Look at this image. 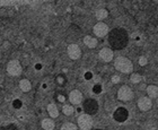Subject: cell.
Listing matches in <instances>:
<instances>
[{
  "mask_svg": "<svg viewBox=\"0 0 158 130\" xmlns=\"http://www.w3.org/2000/svg\"><path fill=\"white\" fill-rule=\"evenodd\" d=\"M77 124H78V128H80V130H92L94 126V120L90 114L84 113L78 117Z\"/></svg>",
  "mask_w": 158,
  "mask_h": 130,
  "instance_id": "cell-3",
  "label": "cell"
},
{
  "mask_svg": "<svg viewBox=\"0 0 158 130\" xmlns=\"http://www.w3.org/2000/svg\"><path fill=\"white\" fill-rule=\"evenodd\" d=\"M126 40H128L126 39V34L124 32L120 31V30L113 31L112 34H111V36H110V42L116 49H122L123 46H126Z\"/></svg>",
  "mask_w": 158,
  "mask_h": 130,
  "instance_id": "cell-2",
  "label": "cell"
},
{
  "mask_svg": "<svg viewBox=\"0 0 158 130\" xmlns=\"http://www.w3.org/2000/svg\"><path fill=\"white\" fill-rule=\"evenodd\" d=\"M41 127L43 130H54V128H56L54 120L52 118H44L41 121Z\"/></svg>",
  "mask_w": 158,
  "mask_h": 130,
  "instance_id": "cell-13",
  "label": "cell"
},
{
  "mask_svg": "<svg viewBox=\"0 0 158 130\" xmlns=\"http://www.w3.org/2000/svg\"><path fill=\"white\" fill-rule=\"evenodd\" d=\"M96 130H101V129H96Z\"/></svg>",
  "mask_w": 158,
  "mask_h": 130,
  "instance_id": "cell-27",
  "label": "cell"
},
{
  "mask_svg": "<svg viewBox=\"0 0 158 130\" xmlns=\"http://www.w3.org/2000/svg\"><path fill=\"white\" fill-rule=\"evenodd\" d=\"M60 130H78V127L72 122H66L61 126Z\"/></svg>",
  "mask_w": 158,
  "mask_h": 130,
  "instance_id": "cell-21",
  "label": "cell"
},
{
  "mask_svg": "<svg viewBox=\"0 0 158 130\" xmlns=\"http://www.w3.org/2000/svg\"><path fill=\"white\" fill-rule=\"evenodd\" d=\"M142 80V76L140 74H137V72H133L130 75V82L132 84H139L140 82Z\"/></svg>",
  "mask_w": 158,
  "mask_h": 130,
  "instance_id": "cell-20",
  "label": "cell"
},
{
  "mask_svg": "<svg viewBox=\"0 0 158 130\" xmlns=\"http://www.w3.org/2000/svg\"><path fill=\"white\" fill-rule=\"evenodd\" d=\"M58 80H59L58 83H59V84H60V85H62V84H63V78L59 77V78H58Z\"/></svg>",
  "mask_w": 158,
  "mask_h": 130,
  "instance_id": "cell-26",
  "label": "cell"
},
{
  "mask_svg": "<svg viewBox=\"0 0 158 130\" xmlns=\"http://www.w3.org/2000/svg\"><path fill=\"white\" fill-rule=\"evenodd\" d=\"M138 62H139V66L145 67V66L148 65V58L145 57V56H141V57L139 58V60H138Z\"/></svg>",
  "mask_w": 158,
  "mask_h": 130,
  "instance_id": "cell-22",
  "label": "cell"
},
{
  "mask_svg": "<svg viewBox=\"0 0 158 130\" xmlns=\"http://www.w3.org/2000/svg\"><path fill=\"white\" fill-rule=\"evenodd\" d=\"M95 16H96L97 20H100V22H103V20H105V18H107V16H108L107 9H105V8H101V9L96 10V13H95Z\"/></svg>",
  "mask_w": 158,
  "mask_h": 130,
  "instance_id": "cell-18",
  "label": "cell"
},
{
  "mask_svg": "<svg viewBox=\"0 0 158 130\" xmlns=\"http://www.w3.org/2000/svg\"><path fill=\"white\" fill-rule=\"evenodd\" d=\"M58 101H59L60 103H64V101H66V98H64L63 95H59V96H58Z\"/></svg>",
  "mask_w": 158,
  "mask_h": 130,
  "instance_id": "cell-24",
  "label": "cell"
},
{
  "mask_svg": "<svg viewBox=\"0 0 158 130\" xmlns=\"http://www.w3.org/2000/svg\"><path fill=\"white\" fill-rule=\"evenodd\" d=\"M116 96H118V100H120L121 102H129L133 98L134 93L131 87H129L128 85H123L119 88Z\"/></svg>",
  "mask_w": 158,
  "mask_h": 130,
  "instance_id": "cell-5",
  "label": "cell"
},
{
  "mask_svg": "<svg viewBox=\"0 0 158 130\" xmlns=\"http://www.w3.org/2000/svg\"><path fill=\"white\" fill-rule=\"evenodd\" d=\"M93 32H94L95 36H97V38H104V36H106L108 33L107 24H105L104 22H98L93 27Z\"/></svg>",
  "mask_w": 158,
  "mask_h": 130,
  "instance_id": "cell-6",
  "label": "cell"
},
{
  "mask_svg": "<svg viewBox=\"0 0 158 130\" xmlns=\"http://www.w3.org/2000/svg\"><path fill=\"white\" fill-rule=\"evenodd\" d=\"M69 101H70V104H72V105H79L84 101V95H82V93L80 91L74 90V91L70 92Z\"/></svg>",
  "mask_w": 158,
  "mask_h": 130,
  "instance_id": "cell-11",
  "label": "cell"
},
{
  "mask_svg": "<svg viewBox=\"0 0 158 130\" xmlns=\"http://www.w3.org/2000/svg\"><path fill=\"white\" fill-rule=\"evenodd\" d=\"M121 80V77L119 76V75H114V76H112V83L113 84H119Z\"/></svg>",
  "mask_w": 158,
  "mask_h": 130,
  "instance_id": "cell-23",
  "label": "cell"
},
{
  "mask_svg": "<svg viewBox=\"0 0 158 130\" xmlns=\"http://www.w3.org/2000/svg\"><path fill=\"white\" fill-rule=\"evenodd\" d=\"M84 44L89 48V49H95L97 44H98V41L95 36H92V35H86L84 38Z\"/></svg>",
  "mask_w": 158,
  "mask_h": 130,
  "instance_id": "cell-14",
  "label": "cell"
},
{
  "mask_svg": "<svg viewBox=\"0 0 158 130\" xmlns=\"http://www.w3.org/2000/svg\"><path fill=\"white\" fill-rule=\"evenodd\" d=\"M46 111H48V113H49L50 118H52V119H56V118H58L59 117V114H60L59 109H58V106L54 103L49 104V105L46 106Z\"/></svg>",
  "mask_w": 158,
  "mask_h": 130,
  "instance_id": "cell-15",
  "label": "cell"
},
{
  "mask_svg": "<svg viewBox=\"0 0 158 130\" xmlns=\"http://www.w3.org/2000/svg\"><path fill=\"white\" fill-rule=\"evenodd\" d=\"M138 108L142 112H147L152 108V101L149 96H141L138 100Z\"/></svg>",
  "mask_w": 158,
  "mask_h": 130,
  "instance_id": "cell-9",
  "label": "cell"
},
{
  "mask_svg": "<svg viewBox=\"0 0 158 130\" xmlns=\"http://www.w3.org/2000/svg\"><path fill=\"white\" fill-rule=\"evenodd\" d=\"M84 110L86 111L87 114L93 116L95 113H97V111H98V103L94 98H88L84 102Z\"/></svg>",
  "mask_w": 158,
  "mask_h": 130,
  "instance_id": "cell-7",
  "label": "cell"
},
{
  "mask_svg": "<svg viewBox=\"0 0 158 130\" xmlns=\"http://www.w3.org/2000/svg\"><path fill=\"white\" fill-rule=\"evenodd\" d=\"M19 88H20V91L24 92V93H28V92L32 90L31 82H30L28 79H26V78L20 79V80H19Z\"/></svg>",
  "mask_w": 158,
  "mask_h": 130,
  "instance_id": "cell-17",
  "label": "cell"
},
{
  "mask_svg": "<svg viewBox=\"0 0 158 130\" xmlns=\"http://www.w3.org/2000/svg\"><path fill=\"white\" fill-rule=\"evenodd\" d=\"M114 68L122 74H131L133 72V64L129 58L120 56L114 60Z\"/></svg>",
  "mask_w": 158,
  "mask_h": 130,
  "instance_id": "cell-1",
  "label": "cell"
},
{
  "mask_svg": "<svg viewBox=\"0 0 158 130\" xmlns=\"http://www.w3.org/2000/svg\"><path fill=\"white\" fill-rule=\"evenodd\" d=\"M62 113L64 116H72L75 113V109L72 106V104H64L62 106Z\"/></svg>",
  "mask_w": 158,
  "mask_h": 130,
  "instance_id": "cell-19",
  "label": "cell"
},
{
  "mask_svg": "<svg viewBox=\"0 0 158 130\" xmlns=\"http://www.w3.org/2000/svg\"><path fill=\"white\" fill-rule=\"evenodd\" d=\"M113 117L118 122H124L126 119L129 118V112H128L126 108L120 106V108H118L116 110L114 111Z\"/></svg>",
  "mask_w": 158,
  "mask_h": 130,
  "instance_id": "cell-10",
  "label": "cell"
},
{
  "mask_svg": "<svg viewBox=\"0 0 158 130\" xmlns=\"http://www.w3.org/2000/svg\"><path fill=\"white\" fill-rule=\"evenodd\" d=\"M20 105H22V103H20L19 101H15V102H14V106H15V108H19Z\"/></svg>",
  "mask_w": 158,
  "mask_h": 130,
  "instance_id": "cell-25",
  "label": "cell"
},
{
  "mask_svg": "<svg viewBox=\"0 0 158 130\" xmlns=\"http://www.w3.org/2000/svg\"><path fill=\"white\" fill-rule=\"evenodd\" d=\"M7 74L12 77H17V76H20L22 72H23V67L20 65L18 60H10L8 64H7L6 67Z\"/></svg>",
  "mask_w": 158,
  "mask_h": 130,
  "instance_id": "cell-4",
  "label": "cell"
},
{
  "mask_svg": "<svg viewBox=\"0 0 158 130\" xmlns=\"http://www.w3.org/2000/svg\"><path fill=\"white\" fill-rule=\"evenodd\" d=\"M146 93H147V96H149L150 98H158V86H156V85L147 86L146 87Z\"/></svg>",
  "mask_w": 158,
  "mask_h": 130,
  "instance_id": "cell-16",
  "label": "cell"
},
{
  "mask_svg": "<svg viewBox=\"0 0 158 130\" xmlns=\"http://www.w3.org/2000/svg\"><path fill=\"white\" fill-rule=\"evenodd\" d=\"M67 53L71 60H78L82 57V49L78 44H70L67 48Z\"/></svg>",
  "mask_w": 158,
  "mask_h": 130,
  "instance_id": "cell-8",
  "label": "cell"
},
{
  "mask_svg": "<svg viewBox=\"0 0 158 130\" xmlns=\"http://www.w3.org/2000/svg\"><path fill=\"white\" fill-rule=\"evenodd\" d=\"M98 57L104 62H111L114 58V52L110 48H103L101 51L98 52Z\"/></svg>",
  "mask_w": 158,
  "mask_h": 130,
  "instance_id": "cell-12",
  "label": "cell"
}]
</instances>
